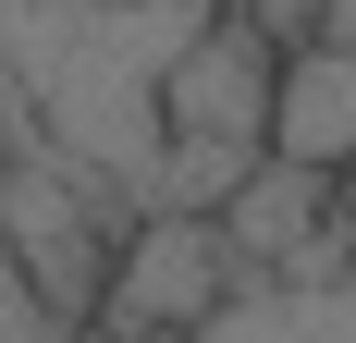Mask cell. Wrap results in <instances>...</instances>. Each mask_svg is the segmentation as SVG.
<instances>
[{"mask_svg": "<svg viewBox=\"0 0 356 343\" xmlns=\"http://www.w3.org/2000/svg\"><path fill=\"white\" fill-rule=\"evenodd\" d=\"M320 37H356V0H320Z\"/></svg>", "mask_w": 356, "mask_h": 343, "instance_id": "obj_6", "label": "cell"}, {"mask_svg": "<svg viewBox=\"0 0 356 343\" xmlns=\"http://www.w3.org/2000/svg\"><path fill=\"white\" fill-rule=\"evenodd\" d=\"M234 282H246V258H234V233H221V208H147L136 233H123V258H111L99 331L172 343V331H197Z\"/></svg>", "mask_w": 356, "mask_h": 343, "instance_id": "obj_1", "label": "cell"}, {"mask_svg": "<svg viewBox=\"0 0 356 343\" xmlns=\"http://www.w3.org/2000/svg\"><path fill=\"white\" fill-rule=\"evenodd\" d=\"M172 343H356V270L344 282H234V294H221L209 319H197V331H172Z\"/></svg>", "mask_w": 356, "mask_h": 343, "instance_id": "obj_4", "label": "cell"}, {"mask_svg": "<svg viewBox=\"0 0 356 343\" xmlns=\"http://www.w3.org/2000/svg\"><path fill=\"white\" fill-rule=\"evenodd\" d=\"M344 270H356V184H344Z\"/></svg>", "mask_w": 356, "mask_h": 343, "instance_id": "obj_7", "label": "cell"}, {"mask_svg": "<svg viewBox=\"0 0 356 343\" xmlns=\"http://www.w3.org/2000/svg\"><path fill=\"white\" fill-rule=\"evenodd\" d=\"M221 12H246V25H270L295 49V37H320V0H221Z\"/></svg>", "mask_w": 356, "mask_h": 343, "instance_id": "obj_5", "label": "cell"}, {"mask_svg": "<svg viewBox=\"0 0 356 343\" xmlns=\"http://www.w3.org/2000/svg\"><path fill=\"white\" fill-rule=\"evenodd\" d=\"M283 160L356 172V37H295L283 49V110H270Z\"/></svg>", "mask_w": 356, "mask_h": 343, "instance_id": "obj_3", "label": "cell"}, {"mask_svg": "<svg viewBox=\"0 0 356 343\" xmlns=\"http://www.w3.org/2000/svg\"><path fill=\"white\" fill-rule=\"evenodd\" d=\"M221 233H234V258L246 270H320L332 245H344V172H320V160H270L221 196Z\"/></svg>", "mask_w": 356, "mask_h": 343, "instance_id": "obj_2", "label": "cell"}]
</instances>
